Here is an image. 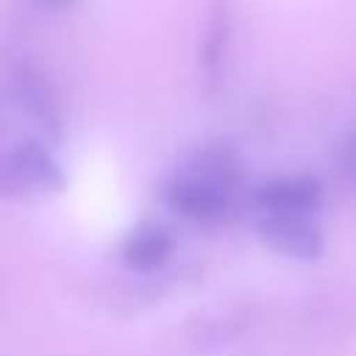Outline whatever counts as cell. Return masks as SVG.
Here are the masks:
<instances>
[{"label":"cell","mask_w":356,"mask_h":356,"mask_svg":"<svg viewBox=\"0 0 356 356\" xmlns=\"http://www.w3.org/2000/svg\"><path fill=\"white\" fill-rule=\"evenodd\" d=\"M236 184V156L222 145H211L195 153L189 164L164 184V203L186 220L211 222L222 217L234 203Z\"/></svg>","instance_id":"cell-1"},{"label":"cell","mask_w":356,"mask_h":356,"mask_svg":"<svg viewBox=\"0 0 356 356\" xmlns=\"http://www.w3.org/2000/svg\"><path fill=\"white\" fill-rule=\"evenodd\" d=\"M3 192L22 195V192H61L67 186V175L53 153L36 142L22 139L17 142L3 159Z\"/></svg>","instance_id":"cell-2"},{"label":"cell","mask_w":356,"mask_h":356,"mask_svg":"<svg viewBox=\"0 0 356 356\" xmlns=\"http://www.w3.org/2000/svg\"><path fill=\"white\" fill-rule=\"evenodd\" d=\"M256 234L273 253L292 261H317L325 250V236L312 214H259Z\"/></svg>","instance_id":"cell-3"},{"label":"cell","mask_w":356,"mask_h":356,"mask_svg":"<svg viewBox=\"0 0 356 356\" xmlns=\"http://www.w3.org/2000/svg\"><path fill=\"white\" fill-rule=\"evenodd\" d=\"M323 184L314 175L270 178L253 192L259 214H314L323 206Z\"/></svg>","instance_id":"cell-4"},{"label":"cell","mask_w":356,"mask_h":356,"mask_svg":"<svg viewBox=\"0 0 356 356\" xmlns=\"http://www.w3.org/2000/svg\"><path fill=\"white\" fill-rule=\"evenodd\" d=\"M8 92H11V100L17 103L19 111H25L31 120H36L53 139L58 136V131H61V111H58L56 89L47 81V75H42L31 64H19L11 72Z\"/></svg>","instance_id":"cell-5"},{"label":"cell","mask_w":356,"mask_h":356,"mask_svg":"<svg viewBox=\"0 0 356 356\" xmlns=\"http://www.w3.org/2000/svg\"><path fill=\"white\" fill-rule=\"evenodd\" d=\"M172 253V234L159 222L136 225L122 242V261L134 270H156Z\"/></svg>","instance_id":"cell-6"},{"label":"cell","mask_w":356,"mask_h":356,"mask_svg":"<svg viewBox=\"0 0 356 356\" xmlns=\"http://www.w3.org/2000/svg\"><path fill=\"white\" fill-rule=\"evenodd\" d=\"M225 47H228V14L225 6L214 11L211 22H209V33L203 42V70L209 78H217L222 58H225Z\"/></svg>","instance_id":"cell-7"},{"label":"cell","mask_w":356,"mask_h":356,"mask_svg":"<svg viewBox=\"0 0 356 356\" xmlns=\"http://www.w3.org/2000/svg\"><path fill=\"white\" fill-rule=\"evenodd\" d=\"M337 167L345 178V184L356 192V125L348 128L337 145Z\"/></svg>","instance_id":"cell-8"},{"label":"cell","mask_w":356,"mask_h":356,"mask_svg":"<svg viewBox=\"0 0 356 356\" xmlns=\"http://www.w3.org/2000/svg\"><path fill=\"white\" fill-rule=\"evenodd\" d=\"M33 6H39V8H47V11H58V8H67V6H72L75 0H31Z\"/></svg>","instance_id":"cell-9"}]
</instances>
